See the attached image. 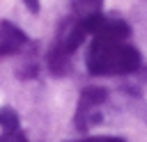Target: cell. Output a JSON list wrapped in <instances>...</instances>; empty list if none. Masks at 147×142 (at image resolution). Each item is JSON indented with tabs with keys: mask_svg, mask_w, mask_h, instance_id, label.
Returning <instances> with one entry per match:
<instances>
[{
	"mask_svg": "<svg viewBox=\"0 0 147 142\" xmlns=\"http://www.w3.org/2000/svg\"><path fill=\"white\" fill-rule=\"evenodd\" d=\"M85 64L92 76H126L138 71L140 53L119 39H94Z\"/></svg>",
	"mask_w": 147,
	"mask_h": 142,
	"instance_id": "cell-1",
	"label": "cell"
},
{
	"mask_svg": "<svg viewBox=\"0 0 147 142\" xmlns=\"http://www.w3.org/2000/svg\"><path fill=\"white\" fill-rule=\"evenodd\" d=\"M108 94L106 89L101 87H87L80 92V98H78V108H76V128L78 131H87L92 128L94 124L101 121V105L106 103Z\"/></svg>",
	"mask_w": 147,
	"mask_h": 142,
	"instance_id": "cell-2",
	"label": "cell"
},
{
	"mask_svg": "<svg viewBox=\"0 0 147 142\" xmlns=\"http://www.w3.org/2000/svg\"><path fill=\"white\" fill-rule=\"evenodd\" d=\"M85 30L94 39H119V41H126V37L131 34L129 25L122 18H110V16H103V14L85 16Z\"/></svg>",
	"mask_w": 147,
	"mask_h": 142,
	"instance_id": "cell-3",
	"label": "cell"
},
{
	"mask_svg": "<svg viewBox=\"0 0 147 142\" xmlns=\"http://www.w3.org/2000/svg\"><path fill=\"white\" fill-rule=\"evenodd\" d=\"M25 44H28V37L21 27H16L9 21H0V57L21 53Z\"/></svg>",
	"mask_w": 147,
	"mask_h": 142,
	"instance_id": "cell-4",
	"label": "cell"
},
{
	"mask_svg": "<svg viewBox=\"0 0 147 142\" xmlns=\"http://www.w3.org/2000/svg\"><path fill=\"white\" fill-rule=\"evenodd\" d=\"M101 2H103V0H71V5H74V9H76V16H92V14H99Z\"/></svg>",
	"mask_w": 147,
	"mask_h": 142,
	"instance_id": "cell-5",
	"label": "cell"
},
{
	"mask_svg": "<svg viewBox=\"0 0 147 142\" xmlns=\"http://www.w3.org/2000/svg\"><path fill=\"white\" fill-rule=\"evenodd\" d=\"M0 128H2V131L21 128V121H18L16 110H11V108H0Z\"/></svg>",
	"mask_w": 147,
	"mask_h": 142,
	"instance_id": "cell-6",
	"label": "cell"
},
{
	"mask_svg": "<svg viewBox=\"0 0 147 142\" xmlns=\"http://www.w3.org/2000/svg\"><path fill=\"white\" fill-rule=\"evenodd\" d=\"M0 142H28V137L23 135L21 128H14V131H2L0 133Z\"/></svg>",
	"mask_w": 147,
	"mask_h": 142,
	"instance_id": "cell-7",
	"label": "cell"
},
{
	"mask_svg": "<svg viewBox=\"0 0 147 142\" xmlns=\"http://www.w3.org/2000/svg\"><path fill=\"white\" fill-rule=\"evenodd\" d=\"M23 2L28 5L30 11H39V0H23Z\"/></svg>",
	"mask_w": 147,
	"mask_h": 142,
	"instance_id": "cell-8",
	"label": "cell"
}]
</instances>
